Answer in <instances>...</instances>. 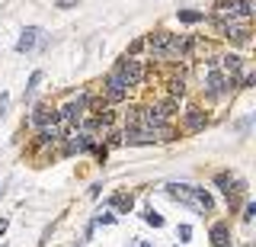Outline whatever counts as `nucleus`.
<instances>
[{"label": "nucleus", "mask_w": 256, "mask_h": 247, "mask_svg": "<svg viewBox=\"0 0 256 247\" xmlns=\"http://www.w3.org/2000/svg\"><path fill=\"white\" fill-rule=\"evenodd\" d=\"M6 225H10V221H6V218H0V234H4V231H6Z\"/></svg>", "instance_id": "obj_23"}, {"label": "nucleus", "mask_w": 256, "mask_h": 247, "mask_svg": "<svg viewBox=\"0 0 256 247\" xmlns=\"http://www.w3.org/2000/svg\"><path fill=\"white\" fill-rule=\"evenodd\" d=\"M144 218H148V225H154V228H160V225H164V218H160L157 212H148Z\"/></svg>", "instance_id": "obj_18"}, {"label": "nucleus", "mask_w": 256, "mask_h": 247, "mask_svg": "<svg viewBox=\"0 0 256 247\" xmlns=\"http://www.w3.org/2000/svg\"><path fill=\"white\" fill-rule=\"evenodd\" d=\"M36 36H38V26L22 29V36L16 39V55H29L32 49H36Z\"/></svg>", "instance_id": "obj_8"}, {"label": "nucleus", "mask_w": 256, "mask_h": 247, "mask_svg": "<svg viewBox=\"0 0 256 247\" xmlns=\"http://www.w3.org/2000/svg\"><path fill=\"white\" fill-rule=\"evenodd\" d=\"M29 122L36 125V129H48V125H54V122H58V109H52L48 103H38V106L32 109Z\"/></svg>", "instance_id": "obj_4"}, {"label": "nucleus", "mask_w": 256, "mask_h": 247, "mask_svg": "<svg viewBox=\"0 0 256 247\" xmlns=\"http://www.w3.org/2000/svg\"><path fill=\"white\" fill-rule=\"evenodd\" d=\"M253 215H256V202H246L244 205V221H246V225L253 221Z\"/></svg>", "instance_id": "obj_17"}, {"label": "nucleus", "mask_w": 256, "mask_h": 247, "mask_svg": "<svg viewBox=\"0 0 256 247\" xmlns=\"http://www.w3.org/2000/svg\"><path fill=\"white\" fill-rule=\"evenodd\" d=\"M166 193H170L173 199H180L182 205H189V209L202 212V209H198V193H196V186H186V183H166Z\"/></svg>", "instance_id": "obj_2"}, {"label": "nucleus", "mask_w": 256, "mask_h": 247, "mask_svg": "<svg viewBox=\"0 0 256 247\" xmlns=\"http://www.w3.org/2000/svg\"><path fill=\"white\" fill-rule=\"evenodd\" d=\"M144 49V39H138V42H132V49H128V52H132V55H138Z\"/></svg>", "instance_id": "obj_22"}, {"label": "nucleus", "mask_w": 256, "mask_h": 247, "mask_svg": "<svg viewBox=\"0 0 256 247\" xmlns=\"http://www.w3.org/2000/svg\"><path fill=\"white\" fill-rule=\"evenodd\" d=\"M122 141H125V145H154L157 132L154 129H128Z\"/></svg>", "instance_id": "obj_7"}, {"label": "nucleus", "mask_w": 256, "mask_h": 247, "mask_svg": "<svg viewBox=\"0 0 256 247\" xmlns=\"http://www.w3.org/2000/svg\"><path fill=\"white\" fill-rule=\"evenodd\" d=\"M38 84H42V71H36V74L29 77V84H26V97H29V93H36V87H38Z\"/></svg>", "instance_id": "obj_16"}, {"label": "nucleus", "mask_w": 256, "mask_h": 247, "mask_svg": "<svg viewBox=\"0 0 256 247\" xmlns=\"http://www.w3.org/2000/svg\"><path fill=\"white\" fill-rule=\"evenodd\" d=\"M205 17L198 10H180V23H186V26H196V23H202Z\"/></svg>", "instance_id": "obj_14"}, {"label": "nucleus", "mask_w": 256, "mask_h": 247, "mask_svg": "<svg viewBox=\"0 0 256 247\" xmlns=\"http://www.w3.org/2000/svg\"><path fill=\"white\" fill-rule=\"evenodd\" d=\"M0 247H6V244H0Z\"/></svg>", "instance_id": "obj_25"}, {"label": "nucleus", "mask_w": 256, "mask_h": 247, "mask_svg": "<svg viewBox=\"0 0 256 247\" xmlns=\"http://www.w3.org/2000/svg\"><path fill=\"white\" fill-rule=\"evenodd\" d=\"M224 36L230 39V42H246L250 39V23H240V20H228L224 23Z\"/></svg>", "instance_id": "obj_6"}, {"label": "nucleus", "mask_w": 256, "mask_h": 247, "mask_svg": "<svg viewBox=\"0 0 256 247\" xmlns=\"http://www.w3.org/2000/svg\"><path fill=\"white\" fill-rule=\"evenodd\" d=\"M116 71L125 77V84H128V87H132V84H141V81H144V65H141L138 58H122Z\"/></svg>", "instance_id": "obj_3"}, {"label": "nucleus", "mask_w": 256, "mask_h": 247, "mask_svg": "<svg viewBox=\"0 0 256 247\" xmlns=\"http://www.w3.org/2000/svg\"><path fill=\"white\" fill-rule=\"evenodd\" d=\"M106 93H109V100H112V103H122V100L128 97V84H125V77L118 74V71L106 77Z\"/></svg>", "instance_id": "obj_5"}, {"label": "nucleus", "mask_w": 256, "mask_h": 247, "mask_svg": "<svg viewBox=\"0 0 256 247\" xmlns=\"http://www.w3.org/2000/svg\"><path fill=\"white\" fill-rule=\"evenodd\" d=\"M205 125H208V116L202 109H189L186 113V129L189 132H205Z\"/></svg>", "instance_id": "obj_10"}, {"label": "nucleus", "mask_w": 256, "mask_h": 247, "mask_svg": "<svg viewBox=\"0 0 256 247\" xmlns=\"http://www.w3.org/2000/svg\"><path fill=\"white\" fill-rule=\"evenodd\" d=\"M132 205H134V199L128 193H116V196H112V209H116V212H132Z\"/></svg>", "instance_id": "obj_12"}, {"label": "nucleus", "mask_w": 256, "mask_h": 247, "mask_svg": "<svg viewBox=\"0 0 256 247\" xmlns=\"http://www.w3.org/2000/svg\"><path fill=\"white\" fill-rule=\"evenodd\" d=\"M192 237V228L189 225H180V241H189Z\"/></svg>", "instance_id": "obj_20"}, {"label": "nucleus", "mask_w": 256, "mask_h": 247, "mask_svg": "<svg viewBox=\"0 0 256 247\" xmlns=\"http://www.w3.org/2000/svg\"><path fill=\"white\" fill-rule=\"evenodd\" d=\"M214 186L221 189V193H228V196H237V193H244V183H237L230 173H218L214 177Z\"/></svg>", "instance_id": "obj_9"}, {"label": "nucleus", "mask_w": 256, "mask_h": 247, "mask_svg": "<svg viewBox=\"0 0 256 247\" xmlns=\"http://www.w3.org/2000/svg\"><path fill=\"white\" fill-rule=\"evenodd\" d=\"M182 90H186V81H182V77H170V93L173 97H182Z\"/></svg>", "instance_id": "obj_15"}, {"label": "nucleus", "mask_w": 256, "mask_h": 247, "mask_svg": "<svg viewBox=\"0 0 256 247\" xmlns=\"http://www.w3.org/2000/svg\"><path fill=\"white\" fill-rule=\"evenodd\" d=\"M221 65H224V71H228V74H240V68H244V61H240V55H224L221 58Z\"/></svg>", "instance_id": "obj_13"}, {"label": "nucleus", "mask_w": 256, "mask_h": 247, "mask_svg": "<svg viewBox=\"0 0 256 247\" xmlns=\"http://www.w3.org/2000/svg\"><path fill=\"white\" fill-rule=\"evenodd\" d=\"M6 103H10V97H6V93H0V119L6 116Z\"/></svg>", "instance_id": "obj_21"}, {"label": "nucleus", "mask_w": 256, "mask_h": 247, "mask_svg": "<svg viewBox=\"0 0 256 247\" xmlns=\"http://www.w3.org/2000/svg\"><path fill=\"white\" fill-rule=\"evenodd\" d=\"M212 247H230V231H228V225H214L212 228Z\"/></svg>", "instance_id": "obj_11"}, {"label": "nucleus", "mask_w": 256, "mask_h": 247, "mask_svg": "<svg viewBox=\"0 0 256 247\" xmlns=\"http://www.w3.org/2000/svg\"><path fill=\"white\" fill-rule=\"evenodd\" d=\"M141 247H150V244H141Z\"/></svg>", "instance_id": "obj_24"}, {"label": "nucleus", "mask_w": 256, "mask_h": 247, "mask_svg": "<svg viewBox=\"0 0 256 247\" xmlns=\"http://www.w3.org/2000/svg\"><path fill=\"white\" fill-rule=\"evenodd\" d=\"M144 45L150 49L154 58H180L182 55V39L173 33H150L144 39Z\"/></svg>", "instance_id": "obj_1"}, {"label": "nucleus", "mask_w": 256, "mask_h": 247, "mask_svg": "<svg viewBox=\"0 0 256 247\" xmlns=\"http://www.w3.org/2000/svg\"><path fill=\"white\" fill-rule=\"evenodd\" d=\"M77 4H80V0H58V4H54V7H58V10H74Z\"/></svg>", "instance_id": "obj_19"}]
</instances>
